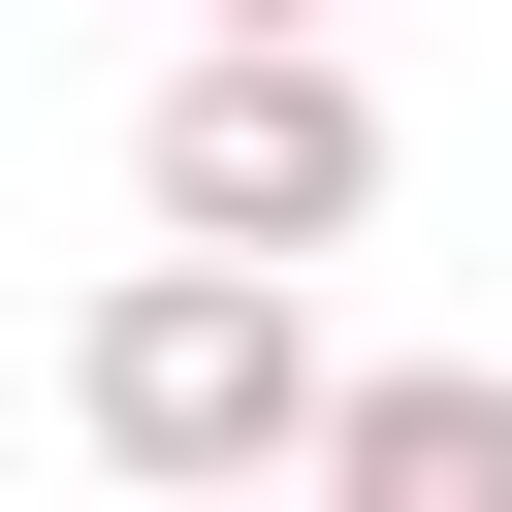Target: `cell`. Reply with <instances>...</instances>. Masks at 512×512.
Segmentation results:
<instances>
[{
	"label": "cell",
	"mask_w": 512,
	"mask_h": 512,
	"mask_svg": "<svg viewBox=\"0 0 512 512\" xmlns=\"http://www.w3.org/2000/svg\"><path fill=\"white\" fill-rule=\"evenodd\" d=\"M320 416H352V384H320V256H192V224H160V256L64 320V448H96V480H160V512L320 480Z\"/></svg>",
	"instance_id": "cell-1"
},
{
	"label": "cell",
	"mask_w": 512,
	"mask_h": 512,
	"mask_svg": "<svg viewBox=\"0 0 512 512\" xmlns=\"http://www.w3.org/2000/svg\"><path fill=\"white\" fill-rule=\"evenodd\" d=\"M128 224H192V256H352V224H384L352 32H192V64L128 96Z\"/></svg>",
	"instance_id": "cell-2"
},
{
	"label": "cell",
	"mask_w": 512,
	"mask_h": 512,
	"mask_svg": "<svg viewBox=\"0 0 512 512\" xmlns=\"http://www.w3.org/2000/svg\"><path fill=\"white\" fill-rule=\"evenodd\" d=\"M320 480H352V512H512V352H384V384L320 416Z\"/></svg>",
	"instance_id": "cell-3"
},
{
	"label": "cell",
	"mask_w": 512,
	"mask_h": 512,
	"mask_svg": "<svg viewBox=\"0 0 512 512\" xmlns=\"http://www.w3.org/2000/svg\"><path fill=\"white\" fill-rule=\"evenodd\" d=\"M192 32H320V0H192Z\"/></svg>",
	"instance_id": "cell-4"
}]
</instances>
